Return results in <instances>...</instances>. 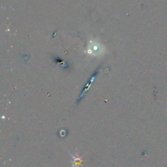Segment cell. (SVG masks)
<instances>
[{"instance_id":"1","label":"cell","mask_w":167,"mask_h":167,"mask_svg":"<svg viewBox=\"0 0 167 167\" xmlns=\"http://www.w3.org/2000/svg\"><path fill=\"white\" fill-rule=\"evenodd\" d=\"M98 72H99V69H97V70H96V71L95 72V73H94V74H93V75H92V76H91V78L89 79L88 82L86 83V86H84V88H83V90H82V92L81 96H80L79 99H78V102H80V101L82 100V99L83 98L84 96L86 95V91H88V89L90 88V86H91V84H92V82H93L94 79L96 78V75H97V73H98Z\"/></svg>"}]
</instances>
